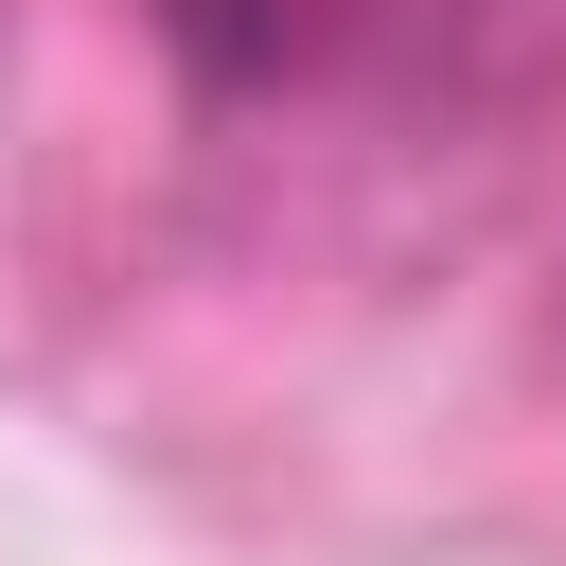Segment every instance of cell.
<instances>
[{
    "label": "cell",
    "instance_id": "obj_1",
    "mask_svg": "<svg viewBox=\"0 0 566 566\" xmlns=\"http://www.w3.org/2000/svg\"><path fill=\"white\" fill-rule=\"evenodd\" d=\"M460 53L478 71H566V0H460Z\"/></svg>",
    "mask_w": 566,
    "mask_h": 566
}]
</instances>
